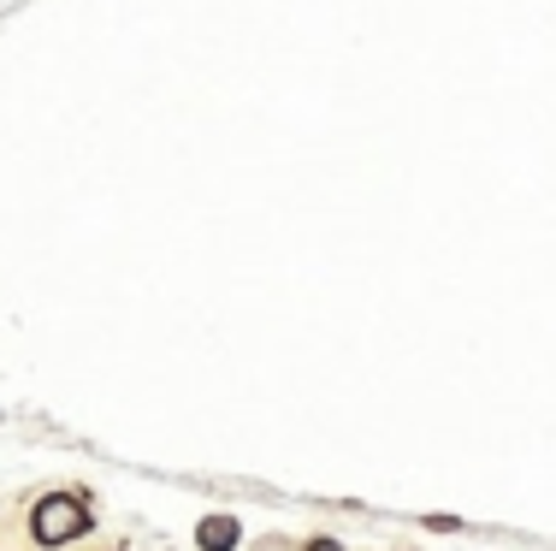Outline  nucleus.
Instances as JSON below:
<instances>
[{
    "mask_svg": "<svg viewBox=\"0 0 556 551\" xmlns=\"http://www.w3.org/2000/svg\"><path fill=\"white\" fill-rule=\"evenodd\" d=\"M77 528H89L77 498H42V504H36V540L42 546H65Z\"/></svg>",
    "mask_w": 556,
    "mask_h": 551,
    "instance_id": "obj_1",
    "label": "nucleus"
},
{
    "mask_svg": "<svg viewBox=\"0 0 556 551\" xmlns=\"http://www.w3.org/2000/svg\"><path fill=\"white\" fill-rule=\"evenodd\" d=\"M202 546H207V551H225V546H237V522H225V516L202 522Z\"/></svg>",
    "mask_w": 556,
    "mask_h": 551,
    "instance_id": "obj_2",
    "label": "nucleus"
}]
</instances>
